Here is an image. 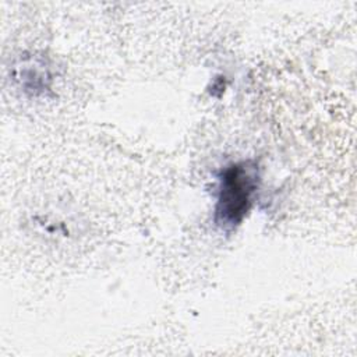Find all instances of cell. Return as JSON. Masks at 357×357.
Returning <instances> with one entry per match:
<instances>
[{
  "label": "cell",
  "mask_w": 357,
  "mask_h": 357,
  "mask_svg": "<svg viewBox=\"0 0 357 357\" xmlns=\"http://www.w3.org/2000/svg\"><path fill=\"white\" fill-rule=\"evenodd\" d=\"M259 167L247 159L225 166L219 174L213 220L223 230L238 226L250 212L259 188Z\"/></svg>",
  "instance_id": "obj_1"
}]
</instances>
